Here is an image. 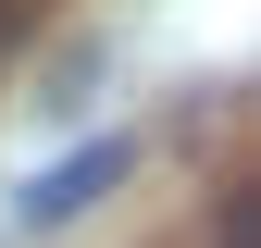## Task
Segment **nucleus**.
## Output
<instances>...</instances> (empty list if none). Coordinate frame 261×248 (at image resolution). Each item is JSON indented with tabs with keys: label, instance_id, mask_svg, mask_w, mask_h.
I'll list each match as a JSON object with an SVG mask.
<instances>
[{
	"label": "nucleus",
	"instance_id": "obj_1",
	"mask_svg": "<svg viewBox=\"0 0 261 248\" xmlns=\"http://www.w3.org/2000/svg\"><path fill=\"white\" fill-rule=\"evenodd\" d=\"M112 186H124V137H87V149H62V162L25 186V236H62L75 211H100Z\"/></svg>",
	"mask_w": 261,
	"mask_h": 248
},
{
	"label": "nucleus",
	"instance_id": "obj_2",
	"mask_svg": "<svg viewBox=\"0 0 261 248\" xmlns=\"http://www.w3.org/2000/svg\"><path fill=\"white\" fill-rule=\"evenodd\" d=\"M212 248H261V199H249V186L212 199Z\"/></svg>",
	"mask_w": 261,
	"mask_h": 248
},
{
	"label": "nucleus",
	"instance_id": "obj_3",
	"mask_svg": "<svg viewBox=\"0 0 261 248\" xmlns=\"http://www.w3.org/2000/svg\"><path fill=\"white\" fill-rule=\"evenodd\" d=\"M13 38H25V0H0V50H13Z\"/></svg>",
	"mask_w": 261,
	"mask_h": 248
}]
</instances>
